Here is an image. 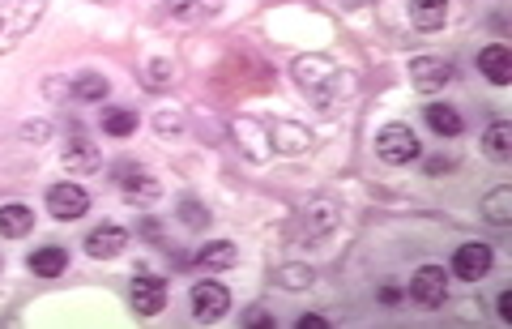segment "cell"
Here are the masks:
<instances>
[{
  "label": "cell",
  "instance_id": "obj_32",
  "mask_svg": "<svg viewBox=\"0 0 512 329\" xmlns=\"http://www.w3.org/2000/svg\"><path fill=\"white\" fill-rule=\"evenodd\" d=\"M0 270H5V265H0Z\"/></svg>",
  "mask_w": 512,
  "mask_h": 329
},
{
  "label": "cell",
  "instance_id": "obj_7",
  "mask_svg": "<svg viewBox=\"0 0 512 329\" xmlns=\"http://www.w3.org/2000/svg\"><path fill=\"white\" fill-rule=\"evenodd\" d=\"M410 82H414V90L436 94V90H444L448 82H453V65H448L444 56H414L410 60Z\"/></svg>",
  "mask_w": 512,
  "mask_h": 329
},
{
  "label": "cell",
  "instance_id": "obj_31",
  "mask_svg": "<svg viewBox=\"0 0 512 329\" xmlns=\"http://www.w3.org/2000/svg\"><path fill=\"white\" fill-rule=\"evenodd\" d=\"M26 133H30V141H43V133H47V124H30V129H26Z\"/></svg>",
  "mask_w": 512,
  "mask_h": 329
},
{
  "label": "cell",
  "instance_id": "obj_18",
  "mask_svg": "<svg viewBox=\"0 0 512 329\" xmlns=\"http://www.w3.org/2000/svg\"><path fill=\"white\" fill-rule=\"evenodd\" d=\"M410 22L419 30H440L448 22V0H410Z\"/></svg>",
  "mask_w": 512,
  "mask_h": 329
},
{
  "label": "cell",
  "instance_id": "obj_30",
  "mask_svg": "<svg viewBox=\"0 0 512 329\" xmlns=\"http://www.w3.org/2000/svg\"><path fill=\"white\" fill-rule=\"evenodd\" d=\"M500 321H512V291L500 295Z\"/></svg>",
  "mask_w": 512,
  "mask_h": 329
},
{
  "label": "cell",
  "instance_id": "obj_4",
  "mask_svg": "<svg viewBox=\"0 0 512 329\" xmlns=\"http://www.w3.org/2000/svg\"><path fill=\"white\" fill-rule=\"evenodd\" d=\"M227 308H231V291L222 287V282L201 278L197 287H192V317H197V321L214 325V321L227 317Z\"/></svg>",
  "mask_w": 512,
  "mask_h": 329
},
{
  "label": "cell",
  "instance_id": "obj_23",
  "mask_svg": "<svg viewBox=\"0 0 512 329\" xmlns=\"http://www.w3.org/2000/svg\"><path fill=\"white\" fill-rule=\"evenodd\" d=\"M103 133L107 137H133L137 112H128V107H103Z\"/></svg>",
  "mask_w": 512,
  "mask_h": 329
},
{
  "label": "cell",
  "instance_id": "obj_8",
  "mask_svg": "<svg viewBox=\"0 0 512 329\" xmlns=\"http://www.w3.org/2000/svg\"><path fill=\"white\" fill-rule=\"evenodd\" d=\"M128 300H133L141 317H158V312L167 308V282L158 274H137L133 287H128Z\"/></svg>",
  "mask_w": 512,
  "mask_h": 329
},
{
  "label": "cell",
  "instance_id": "obj_29",
  "mask_svg": "<svg viewBox=\"0 0 512 329\" xmlns=\"http://www.w3.org/2000/svg\"><path fill=\"white\" fill-rule=\"evenodd\" d=\"M325 325H329V321H325V317H316V312H308V317H299V321H295V329H325Z\"/></svg>",
  "mask_w": 512,
  "mask_h": 329
},
{
  "label": "cell",
  "instance_id": "obj_26",
  "mask_svg": "<svg viewBox=\"0 0 512 329\" xmlns=\"http://www.w3.org/2000/svg\"><path fill=\"white\" fill-rule=\"evenodd\" d=\"M278 287H286V291L312 287V270H308V265H286V270L278 274Z\"/></svg>",
  "mask_w": 512,
  "mask_h": 329
},
{
  "label": "cell",
  "instance_id": "obj_28",
  "mask_svg": "<svg viewBox=\"0 0 512 329\" xmlns=\"http://www.w3.org/2000/svg\"><path fill=\"white\" fill-rule=\"evenodd\" d=\"M244 325H269V329H274V317H269V312H261V308H248V312H244Z\"/></svg>",
  "mask_w": 512,
  "mask_h": 329
},
{
  "label": "cell",
  "instance_id": "obj_17",
  "mask_svg": "<svg viewBox=\"0 0 512 329\" xmlns=\"http://www.w3.org/2000/svg\"><path fill=\"white\" fill-rule=\"evenodd\" d=\"M239 261V248L231 240H214V244H205L201 253H197V265L205 274H218V270H231V265Z\"/></svg>",
  "mask_w": 512,
  "mask_h": 329
},
{
  "label": "cell",
  "instance_id": "obj_19",
  "mask_svg": "<svg viewBox=\"0 0 512 329\" xmlns=\"http://www.w3.org/2000/svg\"><path fill=\"white\" fill-rule=\"evenodd\" d=\"M483 218L491 227H508L512 223V188L508 184L491 188V193L483 197Z\"/></svg>",
  "mask_w": 512,
  "mask_h": 329
},
{
  "label": "cell",
  "instance_id": "obj_13",
  "mask_svg": "<svg viewBox=\"0 0 512 329\" xmlns=\"http://www.w3.org/2000/svg\"><path fill=\"white\" fill-rule=\"evenodd\" d=\"M478 69H483L487 82L508 86V82H512V52H508L504 43H491V47H483V52H478Z\"/></svg>",
  "mask_w": 512,
  "mask_h": 329
},
{
  "label": "cell",
  "instance_id": "obj_12",
  "mask_svg": "<svg viewBox=\"0 0 512 329\" xmlns=\"http://www.w3.org/2000/svg\"><path fill=\"white\" fill-rule=\"evenodd\" d=\"M116 184H120V193L133 201V206H154V201H158V184H154L141 167H128V163H124V167L116 171Z\"/></svg>",
  "mask_w": 512,
  "mask_h": 329
},
{
  "label": "cell",
  "instance_id": "obj_1",
  "mask_svg": "<svg viewBox=\"0 0 512 329\" xmlns=\"http://www.w3.org/2000/svg\"><path fill=\"white\" fill-rule=\"evenodd\" d=\"M291 69H295V82H299V90L308 94V99H312L316 107H325V112H329V107L342 99V94H346L350 86H355V82H350V73H346V69H342L333 56H325V52L299 56Z\"/></svg>",
  "mask_w": 512,
  "mask_h": 329
},
{
  "label": "cell",
  "instance_id": "obj_27",
  "mask_svg": "<svg viewBox=\"0 0 512 329\" xmlns=\"http://www.w3.org/2000/svg\"><path fill=\"white\" fill-rule=\"evenodd\" d=\"M150 86H163L167 82V77H171V65H167V60H154V65H150Z\"/></svg>",
  "mask_w": 512,
  "mask_h": 329
},
{
  "label": "cell",
  "instance_id": "obj_21",
  "mask_svg": "<svg viewBox=\"0 0 512 329\" xmlns=\"http://www.w3.org/2000/svg\"><path fill=\"white\" fill-rule=\"evenodd\" d=\"M427 124L436 137H457L461 133V116L448 103H427Z\"/></svg>",
  "mask_w": 512,
  "mask_h": 329
},
{
  "label": "cell",
  "instance_id": "obj_5",
  "mask_svg": "<svg viewBox=\"0 0 512 329\" xmlns=\"http://www.w3.org/2000/svg\"><path fill=\"white\" fill-rule=\"evenodd\" d=\"M410 300L419 308H440L448 300V274L444 265H419L410 278Z\"/></svg>",
  "mask_w": 512,
  "mask_h": 329
},
{
  "label": "cell",
  "instance_id": "obj_22",
  "mask_svg": "<svg viewBox=\"0 0 512 329\" xmlns=\"http://www.w3.org/2000/svg\"><path fill=\"white\" fill-rule=\"evenodd\" d=\"M107 94H111V86H107L103 73H82V77L73 82V99H77V103H103Z\"/></svg>",
  "mask_w": 512,
  "mask_h": 329
},
{
  "label": "cell",
  "instance_id": "obj_15",
  "mask_svg": "<svg viewBox=\"0 0 512 329\" xmlns=\"http://www.w3.org/2000/svg\"><path fill=\"white\" fill-rule=\"evenodd\" d=\"M26 265H30L35 278H60L64 270H69V253H64L60 244H47V248H35Z\"/></svg>",
  "mask_w": 512,
  "mask_h": 329
},
{
  "label": "cell",
  "instance_id": "obj_6",
  "mask_svg": "<svg viewBox=\"0 0 512 329\" xmlns=\"http://www.w3.org/2000/svg\"><path fill=\"white\" fill-rule=\"evenodd\" d=\"M47 210H52V218H60V223H73V218H82L90 210V193L82 184H52L47 188Z\"/></svg>",
  "mask_w": 512,
  "mask_h": 329
},
{
  "label": "cell",
  "instance_id": "obj_14",
  "mask_svg": "<svg viewBox=\"0 0 512 329\" xmlns=\"http://www.w3.org/2000/svg\"><path fill=\"white\" fill-rule=\"evenodd\" d=\"M30 231H35V210L22 206V201L0 206V235H5V240H22Z\"/></svg>",
  "mask_w": 512,
  "mask_h": 329
},
{
  "label": "cell",
  "instance_id": "obj_20",
  "mask_svg": "<svg viewBox=\"0 0 512 329\" xmlns=\"http://www.w3.org/2000/svg\"><path fill=\"white\" fill-rule=\"evenodd\" d=\"M483 150L491 154L495 163H508V159H512V124H508V120H495V124H491L487 137H483Z\"/></svg>",
  "mask_w": 512,
  "mask_h": 329
},
{
  "label": "cell",
  "instance_id": "obj_25",
  "mask_svg": "<svg viewBox=\"0 0 512 329\" xmlns=\"http://www.w3.org/2000/svg\"><path fill=\"white\" fill-rule=\"evenodd\" d=\"M175 214H180L192 231H205V227H210V210H205L201 201H180V206H175Z\"/></svg>",
  "mask_w": 512,
  "mask_h": 329
},
{
  "label": "cell",
  "instance_id": "obj_2",
  "mask_svg": "<svg viewBox=\"0 0 512 329\" xmlns=\"http://www.w3.org/2000/svg\"><path fill=\"white\" fill-rule=\"evenodd\" d=\"M47 13V0H0V56H9L13 47L39 26Z\"/></svg>",
  "mask_w": 512,
  "mask_h": 329
},
{
  "label": "cell",
  "instance_id": "obj_24",
  "mask_svg": "<svg viewBox=\"0 0 512 329\" xmlns=\"http://www.w3.org/2000/svg\"><path fill=\"white\" fill-rule=\"evenodd\" d=\"M222 0H167V13L175 18H205V13H218Z\"/></svg>",
  "mask_w": 512,
  "mask_h": 329
},
{
  "label": "cell",
  "instance_id": "obj_9",
  "mask_svg": "<svg viewBox=\"0 0 512 329\" xmlns=\"http://www.w3.org/2000/svg\"><path fill=\"white\" fill-rule=\"evenodd\" d=\"M265 133H269V150L274 154H303L312 146V129L291 120H265Z\"/></svg>",
  "mask_w": 512,
  "mask_h": 329
},
{
  "label": "cell",
  "instance_id": "obj_3",
  "mask_svg": "<svg viewBox=\"0 0 512 329\" xmlns=\"http://www.w3.org/2000/svg\"><path fill=\"white\" fill-rule=\"evenodd\" d=\"M376 154H380V163H389V167H410L423 154L419 133H414L406 120L384 124V129L376 133Z\"/></svg>",
  "mask_w": 512,
  "mask_h": 329
},
{
  "label": "cell",
  "instance_id": "obj_10",
  "mask_svg": "<svg viewBox=\"0 0 512 329\" xmlns=\"http://www.w3.org/2000/svg\"><path fill=\"white\" fill-rule=\"evenodd\" d=\"M491 248L487 244H461L457 253H453V270L448 274H457V278H466V282H483L491 274Z\"/></svg>",
  "mask_w": 512,
  "mask_h": 329
},
{
  "label": "cell",
  "instance_id": "obj_16",
  "mask_svg": "<svg viewBox=\"0 0 512 329\" xmlns=\"http://www.w3.org/2000/svg\"><path fill=\"white\" fill-rule=\"evenodd\" d=\"M64 167H69V171H99L103 154H99V146H94L90 137H73L69 150H64Z\"/></svg>",
  "mask_w": 512,
  "mask_h": 329
},
{
  "label": "cell",
  "instance_id": "obj_11",
  "mask_svg": "<svg viewBox=\"0 0 512 329\" xmlns=\"http://www.w3.org/2000/svg\"><path fill=\"white\" fill-rule=\"evenodd\" d=\"M124 248H128V231L120 223H99L86 235V253L94 261H111V257H120Z\"/></svg>",
  "mask_w": 512,
  "mask_h": 329
}]
</instances>
